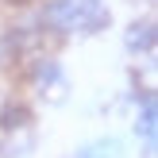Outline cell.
<instances>
[{"mask_svg": "<svg viewBox=\"0 0 158 158\" xmlns=\"http://www.w3.org/2000/svg\"><path fill=\"white\" fill-rule=\"evenodd\" d=\"M154 19H131L127 31H123V46H127V54H154Z\"/></svg>", "mask_w": 158, "mask_h": 158, "instance_id": "cell-2", "label": "cell"}, {"mask_svg": "<svg viewBox=\"0 0 158 158\" xmlns=\"http://www.w3.org/2000/svg\"><path fill=\"white\" fill-rule=\"evenodd\" d=\"M31 77H35V85H39L43 93H50V89H62V66H58V62H50V58H46V62H39Z\"/></svg>", "mask_w": 158, "mask_h": 158, "instance_id": "cell-4", "label": "cell"}, {"mask_svg": "<svg viewBox=\"0 0 158 158\" xmlns=\"http://www.w3.org/2000/svg\"><path fill=\"white\" fill-rule=\"evenodd\" d=\"M77 158H127V147H123V139L116 135H104V139H93V143H85Z\"/></svg>", "mask_w": 158, "mask_h": 158, "instance_id": "cell-3", "label": "cell"}, {"mask_svg": "<svg viewBox=\"0 0 158 158\" xmlns=\"http://www.w3.org/2000/svg\"><path fill=\"white\" fill-rule=\"evenodd\" d=\"M27 123H31V112L23 104H8L0 112V127L4 131H27Z\"/></svg>", "mask_w": 158, "mask_h": 158, "instance_id": "cell-5", "label": "cell"}, {"mask_svg": "<svg viewBox=\"0 0 158 158\" xmlns=\"http://www.w3.org/2000/svg\"><path fill=\"white\" fill-rule=\"evenodd\" d=\"M154 120H158V116H154V97L147 93V97H143V112L135 116V131L147 139V143L154 139Z\"/></svg>", "mask_w": 158, "mask_h": 158, "instance_id": "cell-6", "label": "cell"}, {"mask_svg": "<svg viewBox=\"0 0 158 158\" xmlns=\"http://www.w3.org/2000/svg\"><path fill=\"white\" fill-rule=\"evenodd\" d=\"M43 15L62 35H97L108 27V8L100 0H50Z\"/></svg>", "mask_w": 158, "mask_h": 158, "instance_id": "cell-1", "label": "cell"}]
</instances>
